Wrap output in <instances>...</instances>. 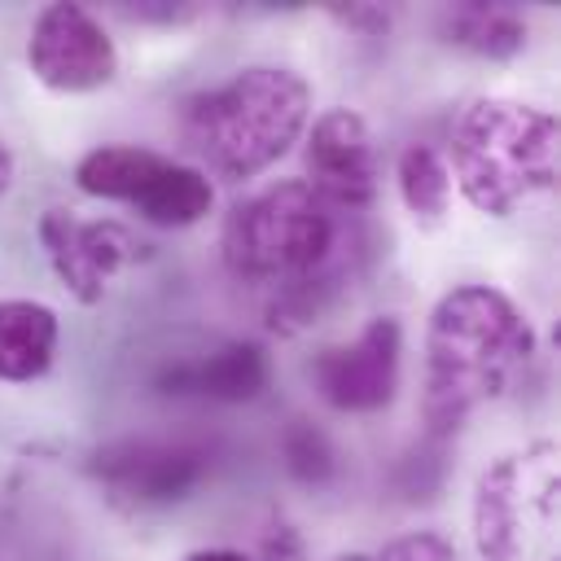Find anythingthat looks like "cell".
Returning <instances> with one entry per match:
<instances>
[{
    "label": "cell",
    "mask_w": 561,
    "mask_h": 561,
    "mask_svg": "<svg viewBox=\"0 0 561 561\" xmlns=\"http://www.w3.org/2000/svg\"><path fill=\"white\" fill-rule=\"evenodd\" d=\"M530 355L535 329L508 294L491 285H456L438 298L425 333V425L451 434L473 408L504 394Z\"/></svg>",
    "instance_id": "6da1fadb"
},
{
    "label": "cell",
    "mask_w": 561,
    "mask_h": 561,
    "mask_svg": "<svg viewBox=\"0 0 561 561\" xmlns=\"http://www.w3.org/2000/svg\"><path fill=\"white\" fill-rule=\"evenodd\" d=\"M311 88L280 66H245L228 83L197 92L180 114L184 145L224 180H254L302 136Z\"/></svg>",
    "instance_id": "7a4b0ae2"
},
{
    "label": "cell",
    "mask_w": 561,
    "mask_h": 561,
    "mask_svg": "<svg viewBox=\"0 0 561 561\" xmlns=\"http://www.w3.org/2000/svg\"><path fill=\"white\" fill-rule=\"evenodd\" d=\"M561 131L557 118L526 101H473L451 131V171L469 206L482 215H513L539 193L557 188Z\"/></svg>",
    "instance_id": "3957f363"
},
{
    "label": "cell",
    "mask_w": 561,
    "mask_h": 561,
    "mask_svg": "<svg viewBox=\"0 0 561 561\" xmlns=\"http://www.w3.org/2000/svg\"><path fill=\"white\" fill-rule=\"evenodd\" d=\"M333 210L307 180H280L241 197L224 219V263L237 280L280 285L311 276L333 250Z\"/></svg>",
    "instance_id": "277c9868"
},
{
    "label": "cell",
    "mask_w": 561,
    "mask_h": 561,
    "mask_svg": "<svg viewBox=\"0 0 561 561\" xmlns=\"http://www.w3.org/2000/svg\"><path fill=\"white\" fill-rule=\"evenodd\" d=\"M557 513V447L535 443L500 456L473 495V543L482 561H526L530 530Z\"/></svg>",
    "instance_id": "5b68a950"
},
{
    "label": "cell",
    "mask_w": 561,
    "mask_h": 561,
    "mask_svg": "<svg viewBox=\"0 0 561 561\" xmlns=\"http://www.w3.org/2000/svg\"><path fill=\"white\" fill-rule=\"evenodd\" d=\"M26 61L31 75L53 92H92L118 70L114 39L83 4H48L31 26Z\"/></svg>",
    "instance_id": "8992f818"
},
{
    "label": "cell",
    "mask_w": 561,
    "mask_h": 561,
    "mask_svg": "<svg viewBox=\"0 0 561 561\" xmlns=\"http://www.w3.org/2000/svg\"><path fill=\"white\" fill-rule=\"evenodd\" d=\"M399 351L403 329L394 316H377L359 329L355 342L329 346L311 364L320 399L337 412H381L399 390Z\"/></svg>",
    "instance_id": "52a82bcc"
},
{
    "label": "cell",
    "mask_w": 561,
    "mask_h": 561,
    "mask_svg": "<svg viewBox=\"0 0 561 561\" xmlns=\"http://www.w3.org/2000/svg\"><path fill=\"white\" fill-rule=\"evenodd\" d=\"M39 241H44V254H48L57 280H61L83 307L101 302V298H105V280H110L118 267H127V263L136 259V250H140L136 237H131L123 224H114V219H92V224H83V219H75V210H61V206L44 210V219H39Z\"/></svg>",
    "instance_id": "ba28073f"
},
{
    "label": "cell",
    "mask_w": 561,
    "mask_h": 561,
    "mask_svg": "<svg viewBox=\"0 0 561 561\" xmlns=\"http://www.w3.org/2000/svg\"><path fill=\"white\" fill-rule=\"evenodd\" d=\"M307 175H311L307 184L329 210L333 206L359 210L377 197V145H373L368 123L355 110L337 105L311 123Z\"/></svg>",
    "instance_id": "9c48e42d"
},
{
    "label": "cell",
    "mask_w": 561,
    "mask_h": 561,
    "mask_svg": "<svg viewBox=\"0 0 561 561\" xmlns=\"http://www.w3.org/2000/svg\"><path fill=\"white\" fill-rule=\"evenodd\" d=\"M92 473L114 495H123L131 504H175L202 482L206 456L197 447H184V443L127 438V443L101 447L92 456Z\"/></svg>",
    "instance_id": "30bf717a"
},
{
    "label": "cell",
    "mask_w": 561,
    "mask_h": 561,
    "mask_svg": "<svg viewBox=\"0 0 561 561\" xmlns=\"http://www.w3.org/2000/svg\"><path fill=\"white\" fill-rule=\"evenodd\" d=\"M162 394H202L215 403H250L267 390V355L254 342H224L206 359L175 364L158 377Z\"/></svg>",
    "instance_id": "8fae6325"
},
{
    "label": "cell",
    "mask_w": 561,
    "mask_h": 561,
    "mask_svg": "<svg viewBox=\"0 0 561 561\" xmlns=\"http://www.w3.org/2000/svg\"><path fill=\"white\" fill-rule=\"evenodd\" d=\"M57 316L35 298H0V381H35L57 355Z\"/></svg>",
    "instance_id": "7c38bea8"
},
{
    "label": "cell",
    "mask_w": 561,
    "mask_h": 561,
    "mask_svg": "<svg viewBox=\"0 0 561 561\" xmlns=\"http://www.w3.org/2000/svg\"><path fill=\"white\" fill-rule=\"evenodd\" d=\"M162 167H167V158L153 153V149H145V145H96L92 153L79 158L75 184H79L88 197L136 202Z\"/></svg>",
    "instance_id": "4fadbf2b"
},
{
    "label": "cell",
    "mask_w": 561,
    "mask_h": 561,
    "mask_svg": "<svg viewBox=\"0 0 561 561\" xmlns=\"http://www.w3.org/2000/svg\"><path fill=\"white\" fill-rule=\"evenodd\" d=\"M210 202H215V188H210L206 171L184 167V162H167L131 206L140 210L145 224L188 228V224H197L210 210Z\"/></svg>",
    "instance_id": "5bb4252c"
},
{
    "label": "cell",
    "mask_w": 561,
    "mask_h": 561,
    "mask_svg": "<svg viewBox=\"0 0 561 561\" xmlns=\"http://www.w3.org/2000/svg\"><path fill=\"white\" fill-rule=\"evenodd\" d=\"M443 35L447 44L491 61L517 57L526 48V22L504 4H456L443 13Z\"/></svg>",
    "instance_id": "9a60e30c"
},
{
    "label": "cell",
    "mask_w": 561,
    "mask_h": 561,
    "mask_svg": "<svg viewBox=\"0 0 561 561\" xmlns=\"http://www.w3.org/2000/svg\"><path fill=\"white\" fill-rule=\"evenodd\" d=\"M399 197L421 224H438L451 197V171L430 145H408L399 153Z\"/></svg>",
    "instance_id": "2e32d148"
},
{
    "label": "cell",
    "mask_w": 561,
    "mask_h": 561,
    "mask_svg": "<svg viewBox=\"0 0 561 561\" xmlns=\"http://www.w3.org/2000/svg\"><path fill=\"white\" fill-rule=\"evenodd\" d=\"M280 456H285V469L307 486H320L333 478V447L307 421H289V430L280 434Z\"/></svg>",
    "instance_id": "e0dca14e"
},
{
    "label": "cell",
    "mask_w": 561,
    "mask_h": 561,
    "mask_svg": "<svg viewBox=\"0 0 561 561\" xmlns=\"http://www.w3.org/2000/svg\"><path fill=\"white\" fill-rule=\"evenodd\" d=\"M368 561H456V548L434 530H416V535H403V539L386 543Z\"/></svg>",
    "instance_id": "ac0fdd59"
},
{
    "label": "cell",
    "mask_w": 561,
    "mask_h": 561,
    "mask_svg": "<svg viewBox=\"0 0 561 561\" xmlns=\"http://www.w3.org/2000/svg\"><path fill=\"white\" fill-rule=\"evenodd\" d=\"M188 561H250V557H241V552H232V548H202V552H193Z\"/></svg>",
    "instance_id": "d6986e66"
},
{
    "label": "cell",
    "mask_w": 561,
    "mask_h": 561,
    "mask_svg": "<svg viewBox=\"0 0 561 561\" xmlns=\"http://www.w3.org/2000/svg\"><path fill=\"white\" fill-rule=\"evenodd\" d=\"M13 184V149L4 145V136H0V193Z\"/></svg>",
    "instance_id": "ffe728a7"
},
{
    "label": "cell",
    "mask_w": 561,
    "mask_h": 561,
    "mask_svg": "<svg viewBox=\"0 0 561 561\" xmlns=\"http://www.w3.org/2000/svg\"><path fill=\"white\" fill-rule=\"evenodd\" d=\"M337 561H368L364 552H346V557H337Z\"/></svg>",
    "instance_id": "44dd1931"
},
{
    "label": "cell",
    "mask_w": 561,
    "mask_h": 561,
    "mask_svg": "<svg viewBox=\"0 0 561 561\" xmlns=\"http://www.w3.org/2000/svg\"><path fill=\"white\" fill-rule=\"evenodd\" d=\"M552 561H557V557H552Z\"/></svg>",
    "instance_id": "7402d4cb"
}]
</instances>
